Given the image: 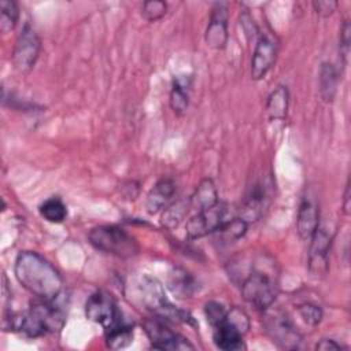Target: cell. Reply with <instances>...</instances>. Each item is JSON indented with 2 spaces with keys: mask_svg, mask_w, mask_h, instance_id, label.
Instances as JSON below:
<instances>
[{
  "mask_svg": "<svg viewBox=\"0 0 351 351\" xmlns=\"http://www.w3.org/2000/svg\"><path fill=\"white\" fill-rule=\"evenodd\" d=\"M0 30L1 33L11 32L18 21L19 11L18 5L12 0H1L0 1Z\"/></svg>",
  "mask_w": 351,
  "mask_h": 351,
  "instance_id": "cell-25",
  "label": "cell"
},
{
  "mask_svg": "<svg viewBox=\"0 0 351 351\" xmlns=\"http://www.w3.org/2000/svg\"><path fill=\"white\" fill-rule=\"evenodd\" d=\"M191 207V202L186 199H180L170 206H167L162 214L160 223L166 229H174L177 228L181 221L185 218L188 214V210Z\"/></svg>",
  "mask_w": 351,
  "mask_h": 351,
  "instance_id": "cell-22",
  "label": "cell"
},
{
  "mask_svg": "<svg viewBox=\"0 0 351 351\" xmlns=\"http://www.w3.org/2000/svg\"><path fill=\"white\" fill-rule=\"evenodd\" d=\"M226 214V204L218 202L217 204L197 211L185 225V232L189 239H200L208 233H214L223 222Z\"/></svg>",
  "mask_w": 351,
  "mask_h": 351,
  "instance_id": "cell-9",
  "label": "cell"
},
{
  "mask_svg": "<svg viewBox=\"0 0 351 351\" xmlns=\"http://www.w3.org/2000/svg\"><path fill=\"white\" fill-rule=\"evenodd\" d=\"M244 335L245 333L241 329H239L233 322H230L226 315L219 325L213 328V339L215 346L225 351H236L245 348L243 341Z\"/></svg>",
  "mask_w": 351,
  "mask_h": 351,
  "instance_id": "cell-15",
  "label": "cell"
},
{
  "mask_svg": "<svg viewBox=\"0 0 351 351\" xmlns=\"http://www.w3.org/2000/svg\"><path fill=\"white\" fill-rule=\"evenodd\" d=\"M66 314L59 303V298L53 300L34 302L27 311L10 314L3 321L4 329L19 332L29 337H40L45 333H55L64 325Z\"/></svg>",
  "mask_w": 351,
  "mask_h": 351,
  "instance_id": "cell-2",
  "label": "cell"
},
{
  "mask_svg": "<svg viewBox=\"0 0 351 351\" xmlns=\"http://www.w3.org/2000/svg\"><path fill=\"white\" fill-rule=\"evenodd\" d=\"M350 34H351V27L348 21L344 22L340 33V51L341 56L346 59L348 56V49H350Z\"/></svg>",
  "mask_w": 351,
  "mask_h": 351,
  "instance_id": "cell-31",
  "label": "cell"
},
{
  "mask_svg": "<svg viewBox=\"0 0 351 351\" xmlns=\"http://www.w3.org/2000/svg\"><path fill=\"white\" fill-rule=\"evenodd\" d=\"M337 5H339V3L335 0H318V1L313 3L315 12L324 18L332 15L336 11Z\"/></svg>",
  "mask_w": 351,
  "mask_h": 351,
  "instance_id": "cell-30",
  "label": "cell"
},
{
  "mask_svg": "<svg viewBox=\"0 0 351 351\" xmlns=\"http://www.w3.org/2000/svg\"><path fill=\"white\" fill-rule=\"evenodd\" d=\"M206 43L214 49L225 48L228 43V4L215 3L211 8L210 22L206 29Z\"/></svg>",
  "mask_w": 351,
  "mask_h": 351,
  "instance_id": "cell-13",
  "label": "cell"
},
{
  "mask_svg": "<svg viewBox=\"0 0 351 351\" xmlns=\"http://www.w3.org/2000/svg\"><path fill=\"white\" fill-rule=\"evenodd\" d=\"M265 326L273 341L281 348L293 350L299 347L302 336L285 313H267L265 318Z\"/></svg>",
  "mask_w": 351,
  "mask_h": 351,
  "instance_id": "cell-6",
  "label": "cell"
},
{
  "mask_svg": "<svg viewBox=\"0 0 351 351\" xmlns=\"http://www.w3.org/2000/svg\"><path fill=\"white\" fill-rule=\"evenodd\" d=\"M298 313H299L300 318L310 326L318 325L322 318L321 308L311 303H303V304L298 306Z\"/></svg>",
  "mask_w": 351,
  "mask_h": 351,
  "instance_id": "cell-28",
  "label": "cell"
},
{
  "mask_svg": "<svg viewBox=\"0 0 351 351\" xmlns=\"http://www.w3.org/2000/svg\"><path fill=\"white\" fill-rule=\"evenodd\" d=\"M277 58V43L270 34H262L255 45L251 60V77L254 80L263 78L273 67Z\"/></svg>",
  "mask_w": 351,
  "mask_h": 351,
  "instance_id": "cell-12",
  "label": "cell"
},
{
  "mask_svg": "<svg viewBox=\"0 0 351 351\" xmlns=\"http://www.w3.org/2000/svg\"><path fill=\"white\" fill-rule=\"evenodd\" d=\"M191 207H193L197 211L206 210L214 204L218 203V193L214 182L210 178H206L200 181L196 191L189 199Z\"/></svg>",
  "mask_w": 351,
  "mask_h": 351,
  "instance_id": "cell-19",
  "label": "cell"
},
{
  "mask_svg": "<svg viewBox=\"0 0 351 351\" xmlns=\"http://www.w3.org/2000/svg\"><path fill=\"white\" fill-rule=\"evenodd\" d=\"M288 108V89L285 86H277L267 97L266 111L271 121H282Z\"/></svg>",
  "mask_w": 351,
  "mask_h": 351,
  "instance_id": "cell-20",
  "label": "cell"
},
{
  "mask_svg": "<svg viewBox=\"0 0 351 351\" xmlns=\"http://www.w3.org/2000/svg\"><path fill=\"white\" fill-rule=\"evenodd\" d=\"M186 85L182 84L180 80H176L170 92V106L174 112L181 114L188 107V93Z\"/></svg>",
  "mask_w": 351,
  "mask_h": 351,
  "instance_id": "cell-26",
  "label": "cell"
},
{
  "mask_svg": "<svg viewBox=\"0 0 351 351\" xmlns=\"http://www.w3.org/2000/svg\"><path fill=\"white\" fill-rule=\"evenodd\" d=\"M40 49H41V41L36 30L29 23H26L16 38L14 53H12L15 69L19 70L21 73L29 71L34 66L40 55Z\"/></svg>",
  "mask_w": 351,
  "mask_h": 351,
  "instance_id": "cell-7",
  "label": "cell"
},
{
  "mask_svg": "<svg viewBox=\"0 0 351 351\" xmlns=\"http://www.w3.org/2000/svg\"><path fill=\"white\" fill-rule=\"evenodd\" d=\"M226 308L221 304V303H218V302H208L206 306H204V314H206V317H207V321H208V324L214 328V326H217V325H219L222 321H223V318H225V315H226Z\"/></svg>",
  "mask_w": 351,
  "mask_h": 351,
  "instance_id": "cell-29",
  "label": "cell"
},
{
  "mask_svg": "<svg viewBox=\"0 0 351 351\" xmlns=\"http://www.w3.org/2000/svg\"><path fill=\"white\" fill-rule=\"evenodd\" d=\"M40 214L48 222L60 223L67 217V208L59 197H51L40 206Z\"/></svg>",
  "mask_w": 351,
  "mask_h": 351,
  "instance_id": "cell-24",
  "label": "cell"
},
{
  "mask_svg": "<svg viewBox=\"0 0 351 351\" xmlns=\"http://www.w3.org/2000/svg\"><path fill=\"white\" fill-rule=\"evenodd\" d=\"M248 229V222L244 218H233L228 222H222L218 229L214 232L215 241L221 245H226L234 243L241 239Z\"/></svg>",
  "mask_w": 351,
  "mask_h": 351,
  "instance_id": "cell-18",
  "label": "cell"
},
{
  "mask_svg": "<svg viewBox=\"0 0 351 351\" xmlns=\"http://www.w3.org/2000/svg\"><path fill=\"white\" fill-rule=\"evenodd\" d=\"M310 240L311 244L308 251V270L313 277L319 278L324 277L329 269V251L332 237L325 229L318 226Z\"/></svg>",
  "mask_w": 351,
  "mask_h": 351,
  "instance_id": "cell-11",
  "label": "cell"
},
{
  "mask_svg": "<svg viewBox=\"0 0 351 351\" xmlns=\"http://www.w3.org/2000/svg\"><path fill=\"white\" fill-rule=\"evenodd\" d=\"M140 289H141V295L145 306L159 318L169 319L173 322H185V324L193 322L192 315L188 311H184L169 302V299L165 295L162 284L156 278L149 276L143 277Z\"/></svg>",
  "mask_w": 351,
  "mask_h": 351,
  "instance_id": "cell-4",
  "label": "cell"
},
{
  "mask_svg": "<svg viewBox=\"0 0 351 351\" xmlns=\"http://www.w3.org/2000/svg\"><path fill=\"white\" fill-rule=\"evenodd\" d=\"M147 336L154 348L158 350H193L195 347L184 336L173 332L159 318L148 319L144 324Z\"/></svg>",
  "mask_w": 351,
  "mask_h": 351,
  "instance_id": "cell-10",
  "label": "cell"
},
{
  "mask_svg": "<svg viewBox=\"0 0 351 351\" xmlns=\"http://www.w3.org/2000/svg\"><path fill=\"white\" fill-rule=\"evenodd\" d=\"M318 222H319L318 203L311 193H307L306 196H303L299 204L298 217H296V229L299 236L304 240H308L317 230Z\"/></svg>",
  "mask_w": 351,
  "mask_h": 351,
  "instance_id": "cell-14",
  "label": "cell"
},
{
  "mask_svg": "<svg viewBox=\"0 0 351 351\" xmlns=\"http://www.w3.org/2000/svg\"><path fill=\"white\" fill-rule=\"evenodd\" d=\"M317 350H322V351H330V350H340L343 348L339 343H336L335 340L332 339H322L317 346H315Z\"/></svg>",
  "mask_w": 351,
  "mask_h": 351,
  "instance_id": "cell-32",
  "label": "cell"
},
{
  "mask_svg": "<svg viewBox=\"0 0 351 351\" xmlns=\"http://www.w3.org/2000/svg\"><path fill=\"white\" fill-rule=\"evenodd\" d=\"M337 71L330 63H324L319 71V95L324 101L329 103L333 100L337 89Z\"/></svg>",
  "mask_w": 351,
  "mask_h": 351,
  "instance_id": "cell-21",
  "label": "cell"
},
{
  "mask_svg": "<svg viewBox=\"0 0 351 351\" xmlns=\"http://www.w3.org/2000/svg\"><path fill=\"white\" fill-rule=\"evenodd\" d=\"M167 5L165 1L160 0H149V1H144L143 3V8H141V14L143 16L149 21V22H155L158 19H160L165 14H166Z\"/></svg>",
  "mask_w": 351,
  "mask_h": 351,
  "instance_id": "cell-27",
  "label": "cell"
},
{
  "mask_svg": "<svg viewBox=\"0 0 351 351\" xmlns=\"http://www.w3.org/2000/svg\"><path fill=\"white\" fill-rule=\"evenodd\" d=\"M343 211L344 214H350V184H347L346 186V192H344V200H343Z\"/></svg>",
  "mask_w": 351,
  "mask_h": 351,
  "instance_id": "cell-33",
  "label": "cell"
},
{
  "mask_svg": "<svg viewBox=\"0 0 351 351\" xmlns=\"http://www.w3.org/2000/svg\"><path fill=\"white\" fill-rule=\"evenodd\" d=\"M88 237L95 248L119 258H132L140 251L137 240L119 226L104 225L93 228Z\"/></svg>",
  "mask_w": 351,
  "mask_h": 351,
  "instance_id": "cell-3",
  "label": "cell"
},
{
  "mask_svg": "<svg viewBox=\"0 0 351 351\" xmlns=\"http://www.w3.org/2000/svg\"><path fill=\"white\" fill-rule=\"evenodd\" d=\"M167 285L173 295H176L180 299L191 298L196 291L195 278L182 267H176L170 271Z\"/></svg>",
  "mask_w": 351,
  "mask_h": 351,
  "instance_id": "cell-17",
  "label": "cell"
},
{
  "mask_svg": "<svg viewBox=\"0 0 351 351\" xmlns=\"http://www.w3.org/2000/svg\"><path fill=\"white\" fill-rule=\"evenodd\" d=\"M176 192V185L171 178H160L148 192L145 208L149 214L159 213Z\"/></svg>",
  "mask_w": 351,
  "mask_h": 351,
  "instance_id": "cell-16",
  "label": "cell"
},
{
  "mask_svg": "<svg viewBox=\"0 0 351 351\" xmlns=\"http://www.w3.org/2000/svg\"><path fill=\"white\" fill-rule=\"evenodd\" d=\"M132 340H133V330L130 326L122 325L119 322L115 326L107 329L106 343H107V347L112 350L125 348L132 343Z\"/></svg>",
  "mask_w": 351,
  "mask_h": 351,
  "instance_id": "cell-23",
  "label": "cell"
},
{
  "mask_svg": "<svg viewBox=\"0 0 351 351\" xmlns=\"http://www.w3.org/2000/svg\"><path fill=\"white\" fill-rule=\"evenodd\" d=\"M85 314L88 319L100 324L106 329L119 324V313L115 300L111 295L103 291H97L88 298L85 304Z\"/></svg>",
  "mask_w": 351,
  "mask_h": 351,
  "instance_id": "cell-8",
  "label": "cell"
},
{
  "mask_svg": "<svg viewBox=\"0 0 351 351\" xmlns=\"http://www.w3.org/2000/svg\"><path fill=\"white\" fill-rule=\"evenodd\" d=\"M241 295L258 310H267L276 299L277 285L271 276L254 269L241 282Z\"/></svg>",
  "mask_w": 351,
  "mask_h": 351,
  "instance_id": "cell-5",
  "label": "cell"
},
{
  "mask_svg": "<svg viewBox=\"0 0 351 351\" xmlns=\"http://www.w3.org/2000/svg\"><path fill=\"white\" fill-rule=\"evenodd\" d=\"M14 273L19 284L38 299L53 300L62 293L63 281L60 274L37 252H21L15 259Z\"/></svg>",
  "mask_w": 351,
  "mask_h": 351,
  "instance_id": "cell-1",
  "label": "cell"
}]
</instances>
